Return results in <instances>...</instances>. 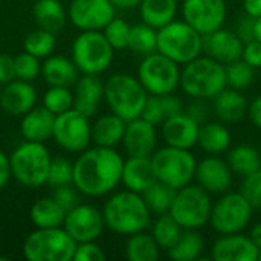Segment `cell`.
<instances>
[{"mask_svg": "<svg viewBox=\"0 0 261 261\" xmlns=\"http://www.w3.org/2000/svg\"><path fill=\"white\" fill-rule=\"evenodd\" d=\"M124 158L115 148H86L73 162V187L87 197H102L121 184Z\"/></svg>", "mask_w": 261, "mask_h": 261, "instance_id": "cell-1", "label": "cell"}, {"mask_svg": "<svg viewBox=\"0 0 261 261\" xmlns=\"http://www.w3.org/2000/svg\"><path fill=\"white\" fill-rule=\"evenodd\" d=\"M102 216L106 228L119 236H133L145 231L151 223V211L142 194L130 190L118 191L110 196L104 203Z\"/></svg>", "mask_w": 261, "mask_h": 261, "instance_id": "cell-2", "label": "cell"}, {"mask_svg": "<svg viewBox=\"0 0 261 261\" xmlns=\"http://www.w3.org/2000/svg\"><path fill=\"white\" fill-rule=\"evenodd\" d=\"M226 86L225 66L208 55H199L180 70V89L190 98L213 99Z\"/></svg>", "mask_w": 261, "mask_h": 261, "instance_id": "cell-3", "label": "cell"}, {"mask_svg": "<svg viewBox=\"0 0 261 261\" xmlns=\"http://www.w3.org/2000/svg\"><path fill=\"white\" fill-rule=\"evenodd\" d=\"M12 177L26 188H40L47 184L52 156L43 142L24 141L9 156Z\"/></svg>", "mask_w": 261, "mask_h": 261, "instance_id": "cell-4", "label": "cell"}, {"mask_svg": "<svg viewBox=\"0 0 261 261\" xmlns=\"http://www.w3.org/2000/svg\"><path fill=\"white\" fill-rule=\"evenodd\" d=\"M147 98V90L141 81L132 75L115 73L104 83V101L110 112L124 121L139 118Z\"/></svg>", "mask_w": 261, "mask_h": 261, "instance_id": "cell-5", "label": "cell"}, {"mask_svg": "<svg viewBox=\"0 0 261 261\" xmlns=\"http://www.w3.org/2000/svg\"><path fill=\"white\" fill-rule=\"evenodd\" d=\"M76 245L63 226L35 228L23 242V255L28 261H72Z\"/></svg>", "mask_w": 261, "mask_h": 261, "instance_id": "cell-6", "label": "cell"}, {"mask_svg": "<svg viewBox=\"0 0 261 261\" xmlns=\"http://www.w3.org/2000/svg\"><path fill=\"white\" fill-rule=\"evenodd\" d=\"M158 52L164 54L179 66L187 64L202 55L203 35L185 20H173L158 29Z\"/></svg>", "mask_w": 261, "mask_h": 261, "instance_id": "cell-7", "label": "cell"}, {"mask_svg": "<svg viewBox=\"0 0 261 261\" xmlns=\"http://www.w3.org/2000/svg\"><path fill=\"white\" fill-rule=\"evenodd\" d=\"M115 49L102 31H81L72 43V60L83 75H101L113 61Z\"/></svg>", "mask_w": 261, "mask_h": 261, "instance_id": "cell-8", "label": "cell"}, {"mask_svg": "<svg viewBox=\"0 0 261 261\" xmlns=\"http://www.w3.org/2000/svg\"><path fill=\"white\" fill-rule=\"evenodd\" d=\"M151 161L158 180L174 190L190 185L196 176L197 161L190 150L167 145L161 150H154Z\"/></svg>", "mask_w": 261, "mask_h": 261, "instance_id": "cell-9", "label": "cell"}, {"mask_svg": "<svg viewBox=\"0 0 261 261\" xmlns=\"http://www.w3.org/2000/svg\"><path fill=\"white\" fill-rule=\"evenodd\" d=\"M213 202L200 185H187L176 191L170 208L171 217L184 229H200L210 222Z\"/></svg>", "mask_w": 261, "mask_h": 261, "instance_id": "cell-10", "label": "cell"}, {"mask_svg": "<svg viewBox=\"0 0 261 261\" xmlns=\"http://www.w3.org/2000/svg\"><path fill=\"white\" fill-rule=\"evenodd\" d=\"M138 80L144 86L148 95H167L173 93L180 86L179 64L161 52H153L139 64Z\"/></svg>", "mask_w": 261, "mask_h": 261, "instance_id": "cell-11", "label": "cell"}, {"mask_svg": "<svg viewBox=\"0 0 261 261\" xmlns=\"http://www.w3.org/2000/svg\"><path fill=\"white\" fill-rule=\"evenodd\" d=\"M252 206L242 193H225L214 205L210 223L216 232L236 234L243 231L252 219Z\"/></svg>", "mask_w": 261, "mask_h": 261, "instance_id": "cell-12", "label": "cell"}, {"mask_svg": "<svg viewBox=\"0 0 261 261\" xmlns=\"http://www.w3.org/2000/svg\"><path fill=\"white\" fill-rule=\"evenodd\" d=\"M86 115L75 109L55 116L52 139L69 153H83L92 142V124Z\"/></svg>", "mask_w": 261, "mask_h": 261, "instance_id": "cell-13", "label": "cell"}, {"mask_svg": "<svg viewBox=\"0 0 261 261\" xmlns=\"http://www.w3.org/2000/svg\"><path fill=\"white\" fill-rule=\"evenodd\" d=\"M63 228L76 243L96 242L106 228V222L102 211L96 206L78 203L66 213Z\"/></svg>", "mask_w": 261, "mask_h": 261, "instance_id": "cell-14", "label": "cell"}, {"mask_svg": "<svg viewBox=\"0 0 261 261\" xmlns=\"http://www.w3.org/2000/svg\"><path fill=\"white\" fill-rule=\"evenodd\" d=\"M182 15L197 32L206 35L223 26L226 3L225 0H184Z\"/></svg>", "mask_w": 261, "mask_h": 261, "instance_id": "cell-15", "label": "cell"}, {"mask_svg": "<svg viewBox=\"0 0 261 261\" xmlns=\"http://www.w3.org/2000/svg\"><path fill=\"white\" fill-rule=\"evenodd\" d=\"M115 11L110 0H72L67 17L80 31H102L115 17Z\"/></svg>", "mask_w": 261, "mask_h": 261, "instance_id": "cell-16", "label": "cell"}, {"mask_svg": "<svg viewBox=\"0 0 261 261\" xmlns=\"http://www.w3.org/2000/svg\"><path fill=\"white\" fill-rule=\"evenodd\" d=\"M232 170L228 162L219 156H208L197 162L194 179L210 194L226 193L232 185Z\"/></svg>", "mask_w": 261, "mask_h": 261, "instance_id": "cell-17", "label": "cell"}, {"mask_svg": "<svg viewBox=\"0 0 261 261\" xmlns=\"http://www.w3.org/2000/svg\"><path fill=\"white\" fill-rule=\"evenodd\" d=\"M243 44L237 32L223 28L203 35V52L223 66L242 58Z\"/></svg>", "mask_w": 261, "mask_h": 261, "instance_id": "cell-18", "label": "cell"}, {"mask_svg": "<svg viewBox=\"0 0 261 261\" xmlns=\"http://www.w3.org/2000/svg\"><path fill=\"white\" fill-rule=\"evenodd\" d=\"M154 127L156 125L141 116L127 121L122 145L128 156H151L154 153L158 142Z\"/></svg>", "mask_w": 261, "mask_h": 261, "instance_id": "cell-19", "label": "cell"}, {"mask_svg": "<svg viewBox=\"0 0 261 261\" xmlns=\"http://www.w3.org/2000/svg\"><path fill=\"white\" fill-rule=\"evenodd\" d=\"M37 104V90L32 83L12 80L2 87L0 107L11 116H23Z\"/></svg>", "mask_w": 261, "mask_h": 261, "instance_id": "cell-20", "label": "cell"}, {"mask_svg": "<svg viewBox=\"0 0 261 261\" xmlns=\"http://www.w3.org/2000/svg\"><path fill=\"white\" fill-rule=\"evenodd\" d=\"M211 257L216 261H257L260 249L240 232L225 234L214 243Z\"/></svg>", "mask_w": 261, "mask_h": 261, "instance_id": "cell-21", "label": "cell"}, {"mask_svg": "<svg viewBox=\"0 0 261 261\" xmlns=\"http://www.w3.org/2000/svg\"><path fill=\"white\" fill-rule=\"evenodd\" d=\"M200 125L185 112L167 118L162 122V136L167 145L191 150L197 145Z\"/></svg>", "mask_w": 261, "mask_h": 261, "instance_id": "cell-22", "label": "cell"}, {"mask_svg": "<svg viewBox=\"0 0 261 261\" xmlns=\"http://www.w3.org/2000/svg\"><path fill=\"white\" fill-rule=\"evenodd\" d=\"M154 182H158V176L151 156H128V159L124 161L121 184H124L125 190L142 194Z\"/></svg>", "mask_w": 261, "mask_h": 261, "instance_id": "cell-23", "label": "cell"}, {"mask_svg": "<svg viewBox=\"0 0 261 261\" xmlns=\"http://www.w3.org/2000/svg\"><path fill=\"white\" fill-rule=\"evenodd\" d=\"M104 99V83L98 75H83L73 86V109L92 118Z\"/></svg>", "mask_w": 261, "mask_h": 261, "instance_id": "cell-24", "label": "cell"}, {"mask_svg": "<svg viewBox=\"0 0 261 261\" xmlns=\"http://www.w3.org/2000/svg\"><path fill=\"white\" fill-rule=\"evenodd\" d=\"M55 124V115L46 107H34L26 115L21 116L20 133L24 141L31 142H46L52 138Z\"/></svg>", "mask_w": 261, "mask_h": 261, "instance_id": "cell-25", "label": "cell"}, {"mask_svg": "<svg viewBox=\"0 0 261 261\" xmlns=\"http://www.w3.org/2000/svg\"><path fill=\"white\" fill-rule=\"evenodd\" d=\"M41 78L49 87H72L80 78V70L72 58L63 55H49L41 63Z\"/></svg>", "mask_w": 261, "mask_h": 261, "instance_id": "cell-26", "label": "cell"}, {"mask_svg": "<svg viewBox=\"0 0 261 261\" xmlns=\"http://www.w3.org/2000/svg\"><path fill=\"white\" fill-rule=\"evenodd\" d=\"M248 107L249 104L245 95L237 89H223L213 98V112L225 124L242 121L248 113Z\"/></svg>", "mask_w": 261, "mask_h": 261, "instance_id": "cell-27", "label": "cell"}, {"mask_svg": "<svg viewBox=\"0 0 261 261\" xmlns=\"http://www.w3.org/2000/svg\"><path fill=\"white\" fill-rule=\"evenodd\" d=\"M127 121L115 113H107L99 116L92 124V142L98 147L115 148L122 144Z\"/></svg>", "mask_w": 261, "mask_h": 261, "instance_id": "cell-28", "label": "cell"}, {"mask_svg": "<svg viewBox=\"0 0 261 261\" xmlns=\"http://www.w3.org/2000/svg\"><path fill=\"white\" fill-rule=\"evenodd\" d=\"M197 145L211 156H220L231 145V133L225 122H205L200 125Z\"/></svg>", "mask_w": 261, "mask_h": 261, "instance_id": "cell-29", "label": "cell"}, {"mask_svg": "<svg viewBox=\"0 0 261 261\" xmlns=\"http://www.w3.org/2000/svg\"><path fill=\"white\" fill-rule=\"evenodd\" d=\"M38 28L58 34L63 31L67 12L60 0H37L32 9Z\"/></svg>", "mask_w": 261, "mask_h": 261, "instance_id": "cell-30", "label": "cell"}, {"mask_svg": "<svg viewBox=\"0 0 261 261\" xmlns=\"http://www.w3.org/2000/svg\"><path fill=\"white\" fill-rule=\"evenodd\" d=\"M66 211L54 197L38 199L29 210V219L35 228H58L63 226Z\"/></svg>", "mask_w": 261, "mask_h": 261, "instance_id": "cell-31", "label": "cell"}, {"mask_svg": "<svg viewBox=\"0 0 261 261\" xmlns=\"http://www.w3.org/2000/svg\"><path fill=\"white\" fill-rule=\"evenodd\" d=\"M142 21L154 29H161L171 23L177 14L176 0H142L139 5Z\"/></svg>", "mask_w": 261, "mask_h": 261, "instance_id": "cell-32", "label": "cell"}, {"mask_svg": "<svg viewBox=\"0 0 261 261\" xmlns=\"http://www.w3.org/2000/svg\"><path fill=\"white\" fill-rule=\"evenodd\" d=\"M205 248V242L197 229H184L182 236L173 248H170L168 257L174 261L199 260Z\"/></svg>", "mask_w": 261, "mask_h": 261, "instance_id": "cell-33", "label": "cell"}, {"mask_svg": "<svg viewBox=\"0 0 261 261\" xmlns=\"http://www.w3.org/2000/svg\"><path fill=\"white\" fill-rule=\"evenodd\" d=\"M226 162L234 174L246 177L261 167V154L255 147L242 144L229 150Z\"/></svg>", "mask_w": 261, "mask_h": 261, "instance_id": "cell-34", "label": "cell"}, {"mask_svg": "<svg viewBox=\"0 0 261 261\" xmlns=\"http://www.w3.org/2000/svg\"><path fill=\"white\" fill-rule=\"evenodd\" d=\"M161 248L151 234L144 231L128 236L125 243V257L130 261H156Z\"/></svg>", "mask_w": 261, "mask_h": 261, "instance_id": "cell-35", "label": "cell"}, {"mask_svg": "<svg viewBox=\"0 0 261 261\" xmlns=\"http://www.w3.org/2000/svg\"><path fill=\"white\" fill-rule=\"evenodd\" d=\"M133 54L147 57L153 52H158V29L148 26L147 23L133 24L130 29L128 46Z\"/></svg>", "mask_w": 261, "mask_h": 261, "instance_id": "cell-36", "label": "cell"}, {"mask_svg": "<svg viewBox=\"0 0 261 261\" xmlns=\"http://www.w3.org/2000/svg\"><path fill=\"white\" fill-rule=\"evenodd\" d=\"M176 191L177 190L171 188L170 185L158 180L147 191L142 193V197H144L148 210L151 211V214L161 216V214L170 213V208L173 205Z\"/></svg>", "mask_w": 261, "mask_h": 261, "instance_id": "cell-37", "label": "cell"}, {"mask_svg": "<svg viewBox=\"0 0 261 261\" xmlns=\"http://www.w3.org/2000/svg\"><path fill=\"white\" fill-rule=\"evenodd\" d=\"M182 231L184 228L171 217L170 213H167V214H161L158 220L153 223L151 236L154 237L161 249L168 251L176 245V242L182 236Z\"/></svg>", "mask_w": 261, "mask_h": 261, "instance_id": "cell-38", "label": "cell"}, {"mask_svg": "<svg viewBox=\"0 0 261 261\" xmlns=\"http://www.w3.org/2000/svg\"><path fill=\"white\" fill-rule=\"evenodd\" d=\"M57 46V38L54 32H49L46 29H35L29 32L23 41V47L26 52L32 54L37 58H47L49 55L54 54Z\"/></svg>", "mask_w": 261, "mask_h": 261, "instance_id": "cell-39", "label": "cell"}, {"mask_svg": "<svg viewBox=\"0 0 261 261\" xmlns=\"http://www.w3.org/2000/svg\"><path fill=\"white\" fill-rule=\"evenodd\" d=\"M41 106L46 107L49 112H52L55 116L64 113L73 109V92L70 90V87L50 86L43 95Z\"/></svg>", "mask_w": 261, "mask_h": 261, "instance_id": "cell-40", "label": "cell"}, {"mask_svg": "<svg viewBox=\"0 0 261 261\" xmlns=\"http://www.w3.org/2000/svg\"><path fill=\"white\" fill-rule=\"evenodd\" d=\"M225 70H226V83L231 89L243 90L249 87L254 81V67H251L242 58L226 64Z\"/></svg>", "mask_w": 261, "mask_h": 261, "instance_id": "cell-41", "label": "cell"}, {"mask_svg": "<svg viewBox=\"0 0 261 261\" xmlns=\"http://www.w3.org/2000/svg\"><path fill=\"white\" fill-rule=\"evenodd\" d=\"M130 29L132 24H128L124 18L113 17L102 29V34L115 50H121L128 46Z\"/></svg>", "mask_w": 261, "mask_h": 261, "instance_id": "cell-42", "label": "cell"}, {"mask_svg": "<svg viewBox=\"0 0 261 261\" xmlns=\"http://www.w3.org/2000/svg\"><path fill=\"white\" fill-rule=\"evenodd\" d=\"M14 69H15V78L28 83H32L34 80H37L38 75H41L40 58L34 57L26 50L14 57Z\"/></svg>", "mask_w": 261, "mask_h": 261, "instance_id": "cell-43", "label": "cell"}, {"mask_svg": "<svg viewBox=\"0 0 261 261\" xmlns=\"http://www.w3.org/2000/svg\"><path fill=\"white\" fill-rule=\"evenodd\" d=\"M73 180V162L66 158H52L49 174H47V185L52 188L69 185Z\"/></svg>", "mask_w": 261, "mask_h": 261, "instance_id": "cell-44", "label": "cell"}, {"mask_svg": "<svg viewBox=\"0 0 261 261\" xmlns=\"http://www.w3.org/2000/svg\"><path fill=\"white\" fill-rule=\"evenodd\" d=\"M240 193L251 203L254 210L261 208V167L252 174L243 177Z\"/></svg>", "mask_w": 261, "mask_h": 261, "instance_id": "cell-45", "label": "cell"}, {"mask_svg": "<svg viewBox=\"0 0 261 261\" xmlns=\"http://www.w3.org/2000/svg\"><path fill=\"white\" fill-rule=\"evenodd\" d=\"M141 118H144L145 121L151 122L153 125L162 124L165 121V115H164L161 96H158V95H148V98H147V101L144 104Z\"/></svg>", "mask_w": 261, "mask_h": 261, "instance_id": "cell-46", "label": "cell"}, {"mask_svg": "<svg viewBox=\"0 0 261 261\" xmlns=\"http://www.w3.org/2000/svg\"><path fill=\"white\" fill-rule=\"evenodd\" d=\"M52 197L58 202V205H60L66 213H67L69 210H72L75 205L80 203V191L73 187V184H69V185H63V187L54 188Z\"/></svg>", "mask_w": 261, "mask_h": 261, "instance_id": "cell-47", "label": "cell"}, {"mask_svg": "<svg viewBox=\"0 0 261 261\" xmlns=\"http://www.w3.org/2000/svg\"><path fill=\"white\" fill-rule=\"evenodd\" d=\"M210 99H202V98H191V102L185 107V113L194 119L199 125L208 122L210 115L213 112V106L208 102Z\"/></svg>", "mask_w": 261, "mask_h": 261, "instance_id": "cell-48", "label": "cell"}, {"mask_svg": "<svg viewBox=\"0 0 261 261\" xmlns=\"http://www.w3.org/2000/svg\"><path fill=\"white\" fill-rule=\"evenodd\" d=\"M106 254L96 242H84L76 245L73 261H104Z\"/></svg>", "mask_w": 261, "mask_h": 261, "instance_id": "cell-49", "label": "cell"}, {"mask_svg": "<svg viewBox=\"0 0 261 261\" xmlns=\"http://www.w3.org/2000/svg\"><path fill=\"white\" fill-rule=\"evenodd\" d=\"M242 60L246 61L251 67L258 69L261 67V41L258 40H249L243 44Z\"/></svg>", "mask_w": 261, "mask_h": 261, "instance_id": "cell-50", "label": "cell"}, {"mask_svg": "<svg viewBox=\"0 0 261 261\" xmlns=\"http://www.w3.org/2000/svg\"><path fill=\"white\" fill-rule=\"evenodd\" d=\"M161 101H162V109H164V115H165V119L167 118H171L174 115H179L182 112H185V106H184V101L173 95V93H167V95H162L161 96Z\"/></svg>", "mask_w": 261, "mask_h": 261, "instance_id": "cell-51", "label": "cell"}, {"mask_svg": "<svg viewBox=\"0 0 261 261\" xmlns=\"http://www.w3.org/2000/svg\"><path fill=\"white\" fill-rule=\"evenodd\" d=\"M12 80H15L14 57L8 54H0V84L5 86Z\"/></svg>", "mask_w": 261, "mask_h": 261, "instance_id": "cell-52", "label": "cell"}, {"mask_svg": "<svg viewBox=\"0 0 261 261\" xmlns=\"http://www.w3.org/2000/svg\"><path fill=\"white\" fill-rule=\"evenodd\" d=\"M237 35L243 40V43L249 41V40H254V17L251 15H245L243 20H240L239 23V28H237Z\"/></svg>", "mask_w": 261, "mask_h": 261, "instance_id": "cell-53", "label": "cell"}, {"mask_svg": "<svg viewBox=\"0 0 261 261\" xmlns=\"http://www.w3.org/2000/svg\"><path fill=\"white\" fill-rule=\"evenodd\" d=\"M12 173H11V162H9V156H6L2 150H0V191L8 185V182L11 180Z\"/></svg>", "mask_w": 261, "mask_h": 261, "instance_id": "cell-54", "label": "cell"}, {"mask_svg": "<svg viewBox=\"0 0 261 261\" xmlns=\"http://www.w3.org/2000/svg\"><path fill=\"white\" fill-rule=\"evenodd\" d=\"M249 112V118L252 121V124L255 127H258L261 130V96H257L248 107Z\"/></svg>", "mask_w": 261, "mask_h": 261, "instance_id": "cell-55", "label": "cell"}, {"mask_svg": "<svg viewBox=\"0 0 261 261\" xmlns=\"http://www.w3.org/2000/svg\"><path fill=\"white\" fill-rule=\"evenodd\" d=\"M245 12L251 17H260L261 15V0H243Z\"/></svg>", "mask_w": 261, "mask_h": 261, "instance_id": "cell-56", "label": "cell"}, {"mask_svg": "<svg viewBox=\"0 0 261 261\" xmlns=\"http://www.w3.org/2000/svg\"><path fill=\"white\" fill-rule=\"evenodd\" d=\"M110 2L113 3L115 8H119V9H133V8H138L142 0H110Z\"/></svg>", "mask_w": 261, "mask_h": 261, "instance_id": "cell-57", "label": "cell"}, {"mask_svg": "<svg viewBox=\"0 0 261 261\" xmlns=\"http://www.w3.org/2000/svg\"><path fill=\"white\" fill-rule=\"evenodd\" d=\"M249 239L252 240V243L261 251V223H257V225L251 229Z\"/></svg>", "mask_w": 261, "mask_h": 261, "instance_id": "cell-58", "label": "cell"}, {"mask_svg": "<svg viewBox=\"0 0 261 261\" xmlns=\"http://www.w3.org/2000/svg\"><path fill=\"white\" fill-rule=\"evenodd\" d=\"M254 38L261 41V15L254 18Z\"/></svg>", "mask_w": 261, "mask_h": 261, "instance_id": "cell-59", "label": "cell"}, {"mask_svg": "<svg viewBox=\"0 0 261 261\" xmlns=\"http://www.w3.org/2000/svg\"><path fill=\"white\" fill-rule=\"evenodd\" d=\"M2 87H3V86H2V84H0V95H2Z\"/></svg>", "mask_w": 261, "mask_h": 261, "instance_id": "cell-60", "label": "cell"}, {"mask_svg": "<svg viewBox=\"0 0 261 261\" xmlns=\"http://www.w3.org/2000/svg\"><path fill=\"white\" fill-rule=\"evenodd\" d=\"M258 260H261V251H260V258H258Z\"/></svg>", "mask_w": 261, "mask_h": 261, "instance_id": "cell-61", "label": "cell"}]
</instances>
